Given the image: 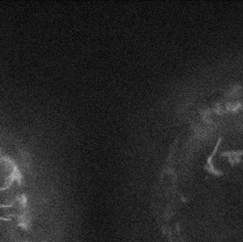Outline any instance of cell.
Listing matches in <instances>:
<instances>
[{
    "label": "cell",
    "instance_id": "1",
    "mask_svg": "<svg viewBox=\"0 0 243 242\" xmlns=\"http://www.w3.org/2000/svg\"><path fill=\"white\" fill-rule=\"evenodd\" d=\"M204 169H206L209 174H211L212 175H215V176H222V175L224 174V172H223L222 171H219V169H216L215 168H214L213 164H210V165H205Z\"/></svg>",
    "mask_w": 243,
    "mask_h": 242
}]
</instances>
